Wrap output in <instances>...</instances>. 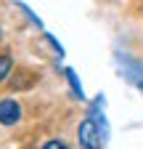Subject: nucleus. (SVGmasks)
Segmentation results:
<instances>
[{
  "instance_id": "obj_1",
  "label": "nucleus",
  "mask_w": 143,
  "mask_h": 149,
  "mask_svg": "<svg viewBox=\"0 0 143 149\" xmlns=\"http://www.w3.org/2000/svg\"><path fill=\"white\" fill-rule=\"evenodd\" d=\"M77 136L82 149H101V128L96 120H82L77 128Z\"/></svg>"
},
{
  "instance_id": "obj_2",
  "label": "nucleus",
  "mask_w": 143,
  "mask_h": 149,
  "mask_svg": "<svg viewBox=\"0 0 143 149\" xmlns=\"http://www.w3.org/2000/svg\"><path fill=\"white\" fill-rule=\"evenodd\" d=\"M19 117H21V107L16 104L13 99H3V101H0V123H3V125L19 123Z\"/></svg>"
},
{
  "instance_id": "obj_3",
  "label": "nucleus",
  "mask_w": 143,
  "mask_h": 149,
  "mask_svg": "<svg viewBox=\"0 0 143 149\" xmlns=\"http://www.w3.org/2000/svg\"><path fill=\"white\" fill-rule=\"evenodd\" d=\"M119 61L124 64V77H127L140 93H143V67L138 64V61H130V59H122L119 56Z\"/></svg>"
},
{
  "instance_id": "obj_4",
  "label": "nucleus",
  "mask_w": 143,
  "mask_h": 149,
  "mask_svg": "<svg viewBox=\"0 0 143 149\" xmlns=\"http://www.w3.org/2000/svg\"><path fill=\"white\" fill-rule=\"evenodd\" d=\"M13 69V61H11V56H0V83H3L8 74Z\"/></svg>"
},
{
  "instance_id": "obj_5",
  "label": "nucleus",
  "mask_w": 143,
  "mask_h": 149,
  "mask_svg": "<svg viewBox=\"0 0 143 149\" xmlns=\"http://www.w3.org/2000/svg\"><path fill=\"white\" fill-rule=\"evenodd\" d=\"M66 80H69L72 91H74V96H77V99H82V88H80V80H77V74H74V69H66Z\"/></svg>"
},
{
  "instance_id": "obj_6",
  "label": "nucleus",
  "mask_w": 143,
  "mask_h": 149,
  "mask_svg": "<svg viewBox=\"0 0 143 149\" xmlns=\"http://www.w3.org/2000/svg\"><path fill=\"white\" fill-rule=\"evenodd\" d=\"M43 149H69L64 141H58V139H50V141H45L43 144Z\"/></svg>"
},
{
  "instance_id": "obj_7",
  "label": "nucleus",
  "mask_w": 143,
  "mask_h": 149,
  "mask_svg": "<svg viewBox=\"0 0 143 149\" xmlns=\"http://www.w3.org/2000/svg\"><path fill=\"white\" fill-rule=\"evenodd\" d=\"M0 40H3V29H0Z\"/></svg>"
}]
</instances>
